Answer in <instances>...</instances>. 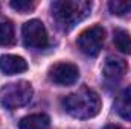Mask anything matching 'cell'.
Here are the masks:
<instances>
[{"instance_id":"3957f363","label":"cell","mask_w":131,"mask_h":129,"mask_svg":"<svg viewBox=\"0 0 131 129\" xmlns=\"http://www.w3.org/2000/svg\"><path fill=\"white\" fill-rule=\"evenodd\" d=\"M32 94L34 90L29 82H26V81L11 82V84H6L0 90V103H2V106H5L8 109L20 108L31 102Z\"/></svg>"},{"instance_id":"9c48e42d","label":"cell","mask_w":131,"mask_h":129,"mask_svg":"<svg viewBox=\"0 0 131 129\" xmlns=\"http://www.w3.org/2000/svg\"><path fill=\"white\" fill-rule=\"evenodd\" d=\"M114 109L119 114V117L131 122V85L124 88L117 94L116 102H114Z\"/></svg>"},{"instance_id":"7c38bea8","label":"cell","mask_w":131,"mask_h":129,"mask_svg":"<svg viewBox=\"0 0 131 129\" xmlns=\"http://www.w3.org/2000/svg\"><path fill=\"white\" fill-rule=\"evenodd\" d=\"M15 43V31L14 24L9 20L0 21V44L2 46H12Z\"/></svg>"},{"instance_id":"ba28073f","label":"cell","mask_w":131,"mask_h":129,"mask_svg":"<svg viewBox=\"0 0 131 129\" xmlns=\"http://www.w3.org/2000/svg\"><path fill=\"white\" fill-rule=\"evenodd\" d=\"M28 70V62L17 55H3L0 56V71L3 74L12 76V74H20Z\"/></svg>"},{"instance_id":"52a82bcc","label":"cell","mask_w":131,"mask_h":129,"mask_svg":"<svg viewBox=\"0 0 131 129\" xmlns=\"http://www.w3.org/2000/svg\"><path fill=\"white\" fill-rule=\"evenodd\" d=\"M128 65L117 56H108L102 65V76L107 84H117L127 73Z\"/></svg>"},{"instance_id":"7a4b0ae2","label":"cell","mask_w":131,"mask_h":129,"mask_svg":"<svg viewBox=\"0 0 131 129\" xmlns=\"http://www.w3.org/2000/svg\"><path fill=\"white\" fill-rule=\"evenodd\" d=\"M63 108L75 119H92L101 111V97L90 88H81L63 99Z\"/></svg>"},{"instance_id":"277c9868","label":"cell","mask_w":131,"mask_h":129,"mask_svg":"<svg viewBox=\"0 0 131 129\" xmlns=\"http://www.w3.org/2000/svg\"><path fill=\"white\" fill-rule=\"evenodd\" d=\"M104 40H105V31H104L102 26L96 24V26L87 28L84 32H81L76 43H78L79 50L84 55L96 56V55H99V52L102 49Z\"/></svg>"},{"instance_id":"8fae6325","label":"cell","mask_w":131,"mask_h":129,"mask_svg":"<svg viewBox=\"0 0 131 129\" xmlns=\"http://www.w3.org/2000/svg\"><path fill=\"white\" fill-rule=\"evenodd\" d=\"M113 43L116 49L125 55L131 53V35L124 29H116L113 32Z\"/></svg>"},{"instance_id":"5bb4252c","label":"cell","mask_w":131,"mask_h":129,"mask_svg":"<svg viewBox=\"0 0 131 129\" xmlns=\"http://www.w3.org/2000/svg\"><path fill=\"white\" fill-rule=\"evenodd\" d=\"M9 6L12 9H15L17 12L20 14H28V12H32L37 6L35 2H31V0H12L9 3Z\"/></svg>"},{"instance_id":"9a60e30c","label":"cell","mask_w":131,"mask_h":129,"mask_svg":"<svg viewBox=\"0 0 131 129\" xmlns=\"http://www.w3.org/2000/svg\"><path fill=\"white\" fill-rule=\"evenodd\" d=\"M104 129H124V128H121V126H113V125H110V126H105Z\"/></svg>"},{"instance_id":"30bf717a","label":"cell","mask_w":131,"mask_h":129,"mask_svg":"<svg viewBox=\"0 0 131 129\" xmlns=\"http://www.w3.org/2000/svg\"><path fill=\"white\" fill-rule=\"evenodd\" d=\"M20 129H49L50 128V119L46 114H31L20 120Z\"/></svg>"},{"instance_id":"5b68a950","label":"cell","mask_w":131,"mask_h":129,"mask_svg":"<svg viewBox=\"0 0 131 129\" xmlns=\"http://www.w3.org/2000/svg\"><path fill=\"white\" fill-rule=\"evenodd\" d=\"M23 44L28 49H44L49 43L47 31L40 20H29L21 28Z\"/></svg>"},{"instance_id":"6da1fadb","label":"cell","mask_w":131,"mask_h":129,"mask_svg":"<svg viewBox=\"0 0 131 129\" xmlns=\"http://www.w3.org/2000/svg\"><path fill=\"white\" fill-rule=\"evenodd\" d=\"M92 8L93 5L89 0H57L50 5L52 15L63 31H70L85 20L90 15Z\"/></svg>"},{"instance_id":"4fadbf2b","label":"cell","mask_w":131,"mask_h":129,"mask_svg":"<svg viewBox=\"0 0 131 129\" xmlns=\"http://www.w3.org/2000/svg\"><path fill=\"white\" fill-rule=\"evenodd\" d=\"M108 9L113 15L124 17L131 14V0H111L108 2Z\"/></svg>"},{"instance_id":"8992f818","label":"cell","mask_w":131,"mask_h":129,"mask_svg":"<svg viewBox=\"0 0 131 129\" xmlns=\"http://www.w3.org/2000/svg\"><path fill=\"white\" fill-rule=\"evenodd\" d=\"M79 79V68L72 62H58L49 70V81L60 87L73 85Z\"/></svg>"}]
</instances>
